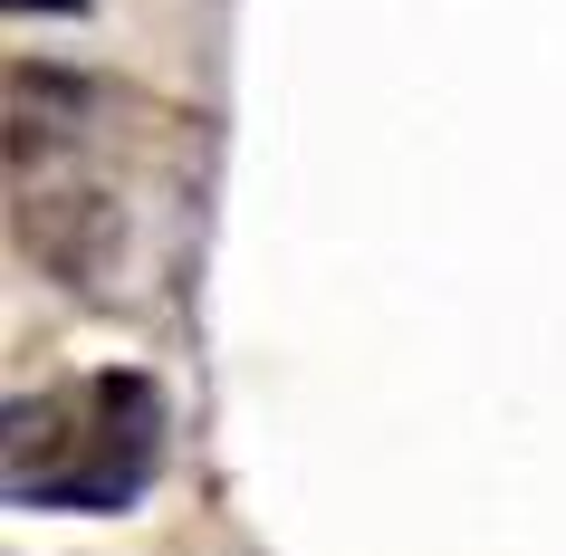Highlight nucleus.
<instances>
[{
    "label": "nucleus",
    "mask_w": 566,
    "mask_h": 556,
    "mask_svg": "<svg viewBox=\"0 0 566 556\" xmlns=\"http://www.w3.org/2000/svg\"><path fill=\"white\" fill-rule=\"evenodd\" d=\"M164 461V394L135 365L125 375H77L59 394H20L0 432V480L20 508H77L106 518L154 480Z\"/></svg>",
    "instance_id": "1"
},
{
    "label": "nucleus",
    "mask_w": 566,
    "mask_h": 556,
    "mask_svg": "<svg viewBox=\"0 0 566 556\" xmlns=\"http://www.w3.org/2000/svg\"><path fill=\"white\" fill-rule=\"evenodd\" d=\"M10 10H87V0H10Z\"/></svg>",
    "instance_id": "2"
}]
</instances>
